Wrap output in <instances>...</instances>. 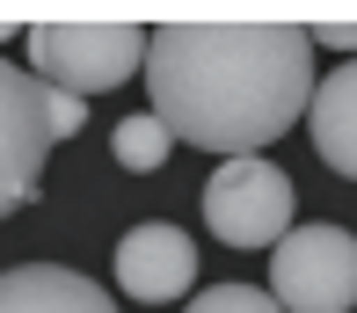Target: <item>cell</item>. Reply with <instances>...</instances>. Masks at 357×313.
Instances as JSON below:
<instances>
[{
    "label": "cell",
    "instance_id": "obj_1",
    "mask_svg": "<svg viewBox=\"0 0 357 313\" xmlns=\"http://www.w3.org/2000/svg\"><path fill=\"white\" fill-rule=\"evenodd\" d=\"M153 117L168 139L204 153H263L306 117L314 44L299 22H168L146 29L139 59Z\"/></svg>",
    "mask_w": 357,
    "mask_h": 313
},
{
    "label": "cell",
    "instance_id": "obj_2",
    "mask_svg": "<svg viewBox=\"0 0 357 313\" xmlns=\"http://www.w3.org/2000/svg\"><path fill=\"white\" fill-rule=\"evenodd\" d=\"M22 44H29L22 73L37 88L80 95V102L124 88L139 73V59H146V29L139 22H29Z\"/></svg>",
    "mask_w": 357,
    "mask_h": 313
},
{
    "label": "cell",
    "instance_id": "obj_3",
    "mask_svg": "<svg viewBox=\"0 0 357 313\" xmlns=\"http://www.w3.org/2000/svg\"><path fill=\"white\" fill-rule=\"evenodd\" d=\"M263 291L284 313H350L357 306V234L350 226H284Z\"/></svg>",
    "mask_w": 357,
    "mask_h": 313
},
{
    "label": "cell",
    "instance_id": "obj_4",
    "mask_svg": "<svg viewBox=\"0 0 357 313\" xmlns=\"http://www.w3.org/2000/svg\"><path fill=\"white\" fill-rule=\"evenodd\" d=\"M204 226L226 248H278L291 226V175L263 153H241L204 183Z\"/></svg>",
    "mask_w": 357,
    "mask_h": 313
},
{
    "label": "cell",
    "instance_id": "obj_5",
    "mask_svg": "<svg viewBox=\"0 0 357 313\" xmlns=\"http://www.w3.org/2000/svg\"><path fill=\"white\" fill-rule=\"evenodd\" d=\"M44 88L0 59V219L37 204L44 190Z\"/></svg>",
    "mask_w": 357,
    "mask_h": 313
},
{
    "label": "cell",
    "instance_id": "obj_6",
    "mask_svg": "<svg viewBox=\"0 0 357 313\" xmlns=\"http://www.w3.org/2000/svg\"><path fill=\"white\" fill-rule=\"evenodd\" d=\"M117 284H124V299H139V306L183 299V291L197 284V241H190L183 226H168V219L132 226V234L117 241Z\"/></svg>",
    "mask_w": 357,
    "mask_h": 313
},
{
    "label": "cell",
    "instance_id": "obj_7",
    "mask_svg": "<svg viewBox=\"0 0 357 313\" xmlns=\"http://www.w3.org/2000/svg\"><path fill=\"white\" fill-rule=\"evenodd\" d=\"M0 313H117V299L66 262H15L0 270Z\"/></svg>",
    "mask_w": 357,
    "mask_h": 313
},
{
    "label": "cell",
    "instance_id": "obj_8",
    "mask_svg": "<svg viewBox=\"0 0 357 313\" xmlns=\"http://www.w3.org/2000/svg\"><path fill=\"white\" fill-rule=\"evenodd\" d=\"M306 131H314V153L328 160L343 183H357V59L314 80V95H306Z\"/></svg>",
    "mask_w": 357,
    "mask_h": 313
},
{
    "label": "cell",
    "instance_id": "obj_9",
    "mask_svg": "<svg viewBox=\"0 0 357 313\" xmlns=\"http://www.w3.org/2000/svg\"><path fill=\"white\" fill-rule=\"evenodd\" d=\"M109 146H117V168L153 175L160 160H168V146H175V139H168V131H160V124L139 109V117H124V124H117V139H109Z\"/></svg>",
    "mask_w": 357,
    "mask_h": 313
},
{
    "label": "cell",
    "instance_id": "obj_10",
    "mask_svg": "<svg viewBox=\"0 0 357 313\" xmlns=\"http://www.w3.org/2000/svg\"><path fill=\"white\" fill-rule=\"evenodd\" d=\"M183 313H284V306L270 299L263 284H212V291H197Z\"/></svg>",
    "mask_w": 357,
    "mask_h": 313
},
{
    "label": "cell",
    "instance_id": "obj_11",
    "mask_svg": "<svg viewBox=\"0 0 357 313\" xmlns=\"http://www.w3.org/2000/svg\"><path fill=\"white\" fill-rule=\"evenodd\" d=\"M80 124H88V102L44 88V139H80Z\"/></svg>",
    "mask_w": 357,
    "mask_h": 313
},
{
    "label": "cell",
    "instance_id": "obj_12",
    "mask_svg": "<svg viewBox=\"0 0 357 313\" xmlns=\"http://www.w3.org/2000/svg\"><path fill=\"white\" fill-rule=\"evenodd\" d=\"M306 44H314V52H350L357 59V22H314Z\"/></svg>",
    "mask_w": 357,
    "mask_h": 313
},
{
    "label": "cell",
    "instance_id": "obj_13",
    "mask_svg": "<svg viewBox=\"0 0 357 313\" xmlns=\"http://www.w3.org/2000/svg\"><path fill=\"white\" fill-rule=\"evenodd\" d=\"M15 37H22V22H8V15H0V44H15Z\"/></svg>",
    "mask_w": 357,
    "mask_h": 313
}]
</instances>
